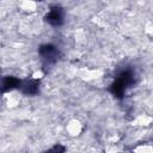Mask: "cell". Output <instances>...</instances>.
I'll use <instances>...</instances> for the list:
<instances>
[{"label": "cell", "mask_w": 153, "mask_h": 153, "mask_svg": "<svg viewBox=\"0 0 153 153\" xmlns=\"http://www.w3.org/2000/svg\"><path fill=\"white\" fill-rule=\"evenodd\" d=\"M135 82V73L131 68H126L123 71H121L117 76L115 78L114 82L110 86V92L117 97L121 98L124 96V93L127 92V90L129 87H131V85Z\"/></svg>", "instance_id": "cell-1"}, {"label": "cell", "mask_w": 153, "mask_h": 153, "mask_svg": "<svg viewBox=\"0 0 153 153\" xmlns=\"http://www.w3.org/2000/svg\"><path fill=\"white\" fill-rule=\"evenodd\" d=\"M38 55L41 57V61L43 63L44 67H49L53 66L54 63H56L61 56V53L59 50V48L51 43H45L39 45L38 48Z\"/></svg>", "instance_id": "cell-2"}, {"label": "cell", "mask_w": 153, "mask_h": 153, "mask_svg": "<svg viewBox=\"0 0 153 153\" xmlns=\"http://www.w3.org/2000/svg\"><path fill=\"white\" fill-rule=\"evenodd\" d=\"M63 19H65V11L59 5L51 6L50 10L48 11L47 16H45V22L49 23L51 26L62 25L63 24Z\"/></svg>", "instance_id": "cell-3"}, {"label": "cell", "mask_w": 153, "mask_h": 153, "mask_svg": "<svg viewBox=\"0 0 153 153\" xmlns=\"http://www.w3.org/2000/svg\"><path fill=\"white\" fill-rule=\"evenodd\" d=\"M18 90L26 96H35L39 91V80L37 79H26L20 80Z\"/></svg>", "instance_id": "cell-4"}, {"label": "cell", "mask_w": 153, "mask_h": 153, "mask_svg": "<svg viewBox=\"0 0 153 153\" xmlns=\"http://www.w3.org/2000/svg\"><path fill=\"white\" fill-rule=\"evenodd\" d=\"M20 80L14 76H4L0 80V93H6L14 88H18Z\"/></svg>", "instance_id": "cell-5"}, {"label": "cell", "mask_w": 153, "mask_h": 153, "mask_svg": "<svg viewBox=\"0 0 153 153\" xmlns=\"http://www.w3.org/2000/svg\"><path fill=\"white\" fill-rule=\"evenodd\" d=\"M65 147L61 145H55L54 147H51L50 149H48L45 153H65Z\"/></svg>", "instance_id": "cell-6"}]
</instances>
